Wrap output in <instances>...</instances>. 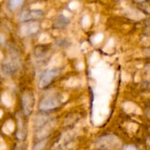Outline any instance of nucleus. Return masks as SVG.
<instances>
[{"instance_id": "1", "label": "nucleus", "mask_w": 150, "mask_h": 150, "mask_svg": "<svg viewBox=\"0 0 150 150\" xmlns=\"http://www.w3.org/2000/svg\"><path fill=\"white\" fill-rule=\"evenodd\" d=\"M60 70L59 69H50L43 72L42 74H41L39 79V83H38V87L40 89H45L48 87L54 79L59 76Z\"/></svg>"}, {"instance_id": "2", "label": "nucleus", "mask_w": 150, "mask_h": 150, "mask_svg": "<svg viewBox=\"0 0 150 150\" xmlns=\"http://www.w3.org/2000/svg\"><path fill=\"white\" fill-rule=\"evenodd\" d=\"M20 67V62H19L18 57L14 55L13 57H10L7 59L1 65V70L3 73L7 76L13 75L16 73L19 70Z\"/></svg>"}, {"instance_id": "3", "label": "nucleus", "mask_w": 150, "mask_h": 150, "mask_svg": "<svg viewBox=\"0 0 150 150\" xmlns=\"http://www.w3.org/2000/svg\"><path fill=\"white\" fill-rule=\"evenodd\" d=\"M60 105V99L57 95H52L46 97L41 101L39 108L42 111H52Z\"/></svg>"}, {"instance_id": "4", "label": "nucleus", "mask_w": 150, "mask_h": 150, "mask_svg": "<svg viewBox=\"0 0 150 150\" xmlns=\"http://www.w3.org/2000/svg\"><path fill=\"white\" fill-rule=\"evenodd\" d=\"M35 105V98L34 95L31 92H25L22 98V108L23 111L26 116L32 114Z\"/></svg>"}, {"instance_id": "5", "label": "nucleus", "mask_w": 150, "mask_h": 150, "mask_svg": "<svg viewBox=\"0 0 150 150\" xmlns=\"http://www.w3.org/2000/svg\"><path fill=\"white\" fill-rule=\"evenodd\" d=\"M42 15H43V13L41 10H35L26 11L21 15V21L22 22L34 21L40 18Z\"/></svg>"}, {"instance_id": "6", "label": "nucleus", "mask_w": 150, "mask_h": 150, "mask_svg": "<svg viewBox=\"0 0 150 150\" xmlns=\"http://www.w3.org/2000/svg\"><path fill=\"white\" fill-rule=\"evenodd\" d=\"M69 19L64 16H61L56 20L55 26L57 29H64L69 24Z\"/></svg>"}, {"instance_id": "7", "label": "nucleus", "mask_w": 150, "mask_h": 150, "mask_svg": "<svg viewBox=\"0 0 150 150\" xmlns=\"http://www.w3.org/2000/svg\"><path fill=\"white\" fill-rule=\"evenodd\" d=\"M23 1H24V0H9V8L11 10H16L23 4Z\"/></svg>"}, {"instance_id": "8", "label": "nucleus", "mask_w": 150, "mask_h": 150, "mask_svg": "<svg viewBox=\"0 0 150 150\" xmlns=\"http://www.w3.org/2000/svg\"><path fill=\"white\" fill-rule=\"evenodd\" d=\"M16 150H21V149H16Z\"/></svg>"}]
</instances>
